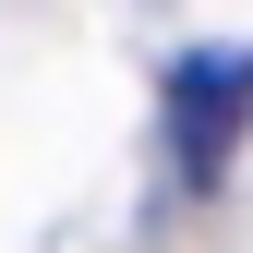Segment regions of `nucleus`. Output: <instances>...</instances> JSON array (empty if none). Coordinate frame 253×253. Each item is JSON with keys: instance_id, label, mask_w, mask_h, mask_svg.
<instances>
[{"instance_id": "obj_1", "label": "nucleus", "mask_w": 253, "mask_h": 253, "mask_svg": "<svg viewBox=\"0 0 253 253\" xmlns=\"http://www.w3.org/2000/svg\"><path fill=\"white\" fill-rule=\"evenodd\" d=\"M169 121H181V169L217 181L229 169V121H241V48H193L169 73Z\"/></svg>"}]
</instances>
